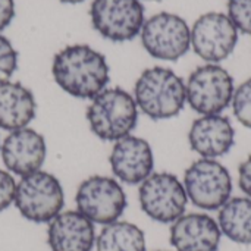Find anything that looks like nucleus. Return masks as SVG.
I'll return each instance as SVG.
<instances>
[{
	"mask_svg": "<svg viewBox=\"0 0 251 251\" xmlns=\"http://www.w3.org/2000/svg\"><path fill=\"white\" fill-rule=\"evenodd\" d=\"M51 74L56 84L76 99H94L109 82L106 57L87 44L62 49L53 59Z\"/></svg>",
	"mask_w": 251,
	"mask_h": 251,
	"instance_id": "nucleus-1",
	"label": "nucleus"
},
{
	"mask_svg": "<svg viewBox=\"0 0 251 251\" xmlns=\"http://www.w3.org/2000/svg\"><path fill=\"white\" fill-rule=\"evenodd\" d=\"M134 99L138 109L150 119H171L185 106V82L169 68H149L135 82Z\"/></svg>",
	"mask_w": 251,
	"mask_h": 251,
	"instance_id": "nucleus-2",
	"label": "nucleus"
},
{
	"mask_svg": "<svg viewBox=\"0 0 251 251\" xmlns=\"http://www.w3.org/2000/svg\"><path fill=\"white\" fill-rule=\"evenodd\" d=\"M87 121L94 135L103 141H118L131 135L138 122L135 99L122 88H104L87 107Z\"/></svg>",
	"mask_w": 251,
	"mask_h": 251,
	"instance_id": "nucleus-3",
	"label": "nucleus"
},
{
	"mask_svg": "<svg viewBox=\"0 0 251 251\" xmlns=\"http://www.w3.org/2000/svg\"><path fill=\"white\" fill-rule=\"evenodd\" d=\"M16 209L29 222L49 224L63 209L65 194L60 181L44 171L22 176L16 184Z\"/></svg>",
	"mask_w": 251,
	"mask_h": 251,
	"instance_id": "nucleus-4",
	"label": "nucleus"
},
{
	"mask_svg": "<svg viewBox=\"0 0 251 251\" xmlns=\"http://www.w3.org/2000/svg\"><path fill=\"white\" fill-rule=\"evenodd\" d=\"M184 188L188 200L203 210H219L232 194L229 171L215 159H199L184 174Z\"/></svg>",
	"mask_w": 251,
	"mask_h": 251,
	"instance_id": "nucleus-5",
	"label": "nucleus"
},
{
	"mask_svg": "<svg viewBox=\"0 0 251 251\" xmlns=\"http://www.w3.org/2000/svg\"><path fill=\"white\" fill-rule=\"evenodd\" d=\"M187 101L191 109L201 116L221 115L231 103L235 93L231 74L216 65L199 66L185 84Z\"/></svg>",
	"mask_w": 251,
	"mask_h": 251,
	"instance_id": "nucleus-6",
	"label": "nucleus"
},
{
	"mask_svg": "<svg viewBox=\"0 0 251 251\" xmlns=\"http://www.w3.org/2000/svg\"><path fill=\"white\" fill-rule=\"evenodd\" d=\"M141 210L159 224H174L185 215L188 197L184 184L169 172L151 174L138 190Z\"/></svg>",
	"mask_w": 251,
	"mask_h": 251,
	"instance_id": "nucleus-7",
	"label": "nucleus"
},
{
	"mask_svg": "<svg viewBox=\"0 0 251 251\" xmlns=\"http://www.w3.org/2000/svg\"><path fill=\"white\" fill-rule=\"evenodd\" d=\"M76 210L93 224L109 225L124 215L126 209V194L122 185L110 178L94 175L78 187L75 196Z\"/></svg>",
	"mask_w": 251,
	"mask_h": 251,
	"instance_id": "nucleus-8",
	"label": "nucleus"
},
{
	"mask_svg": "<svg viewBox=\"0 0 251 251\" xmlns=\"http://www.w3.org/2000/svg\"><path fill=\"white\" fill-rule=\"evenodd\" d=\"M141 43L154 59L175 62L190 50L191 29L181 16L160 12L144 21Z\"/></svg>",
	"mask_w": 251,
	"mask_h": 251,
	"instance_id": "nucleus-9",
	"label": "nucleus"
},
{
	"mask_svg": "<svg viewBox=\"0 0 251 251\" xmlns=\"http://www.w3.org/2000/svg\"><path fill=\"white\" fill-rule=\"evenodd\" d=\"M94 29L110 41H129L144 25V6L140 0H93L90 7Z\"/></svg>",
	"mask_w": 251,
	"mask_h": 251,
	"instance_id": "nucleus-10",
	"label": "nucleus"
},
{
	"mask_svg": "<svg viewBox=\"0 0 251 251\" xmlns=\"http://www.w3.org/2000/svg\"><path fill=\"white\" fill-rule=\"evenodd\" d=\"M238 43V29L228 15L209 12L191 28V47L206 62L219 63L231 56Z\"/></svg>",
	"mask_w": 251,
	"mask_h": 251,
	"instance_id": "nucleus-11",
	"label": "nucleus"
},
{
	"mask_svg": "<svg viewBox=\"0 0 251 251\" xmlns=\"http://www.w3.org/2000/svg\"><path fill=\"white\" fill-rule=\"evenodd\" d=\"M1 160L9 172L19 176H26L41 166L47 156V146L44 137L31 128L12 131L1 143Z\"/></svg>",
	"mask_w": 251,
	"mask_h": 251,
	"instance_id": "nucleus-12",
	"label": "nucleus"
},
{
	"mask_svg": "<svg viewBox=\"0 0 251 251\" xmlns=\"http://www.w3.org/2000/svg\"><path fill=\"white\" fill-rule=\"evenodd\" d=\"M113 175L129 185L146 181L154 168L151 146L140 137L128 135L118 140L109 156Z\"/></svg>",
	"mask_w": 251,
	"mask_h": 251,
	"instance_id": "nucleus-13",
	"label": "nucleus"
},
{
	"mask_svg": "<svg viewBox=\"0 0 251 251\" xmlns=\"http://www.w3.org/2000/svg\"><path fill=\"white\" fill-rule=\"evenodd\" d=\"M188 143L193 151L201 159H219L231 151L235 144V129L229 118L206 115L197 118L188 132Z\"/></svg>",
	"mask_w": 251,
	"mask_h": 251,
	"instance_id": "nucleus-14",
	"label": "nucleus"
},
{
	"mask_svg": "<svg viewBox=\"0 0 251 251\" xmlns=\"http://www.w3.org/2000/svg\"><path fill=\"white\" fill-rule=\"evenodd\" d=\"M222 232L218 222L206 213H188L171 226L169 241L176 251H218Z\"/></svg>",
	"mask_w": 251,
	"mask_h": 251,
	"instance_id": "nucleus-15",
	"label": "nucleus"
},
{
	"mask_svg": "<svg viewBox=\"0 0 251 251\" xmlns=\"http://www.w3.org/2000/svg\"><path fill=\"white\" fill-rule=\"evenodd\" d=\"M96 240L94 224L78 210L60 212L49 222L47 244L51 251H93Z\"/></svg>",
	"mask_w": 251,
	"mask_h": 251,
	"instance_id": "nucleus-16",
	"label": "nucleus"
},
{
	"mask_svg": "<svg viewBox=\"0 0 251 251\" xmlns=\"http://www.w3.org/2000/svg\"><path fill=\"white\" fill-rule=\"evenodd\" d=\"M35 99L21 82H0V129L16 131L26 128L35 118Z\"/></svg>",
	"mask_w": 251,
	"mask_h": 251,
	"instance_id": "nucleus-17",
	"label": "nucleus"
},
{
	"mask_svg": "<svg viewBox=\"0 0 251 251\" xmlns=\"http://www.w3.org/2000/svg\"><path fill=\"white\" fill-rule=\"evenodd\" d=\"M218 225L231 241L243 246L251 244V199H229L221 209Z\"/></svg>",
	"mask_w": 251,
	"mask_h": 251,
	"instance_id": "nucleus-18",
	"label": "nucleus"
},
{
	"mask_svg": "<svg viewBox=\"0 0 251 251\" xmlns=\"http://www.w3.org/2000/svg\"><path fill=\"white\" fill-rule=\"evenodd\" d=\"M97 251H146V235L131 222L116 221L104 225L96 240Z\"/></svg>",
	"mask_w": 251,
	"mask_h": 251,
	"instance_id": "nucleus-19",
	"label": "nucleus"
},
{
	"mask_svg": "<svg viewBox=\"0 0 251 251\" xmlns=\"http://www.w3.org/2000/svg\"><path fill=\"white\" fill-rule=\"evenodd\" d=\"M231 104L238 122L251 129V78L235 90Z\"/></svg>",
	"mask_w": 251,
	"mask_h": 251,
	"instance_id": "nucleus-20",
	"label": "nucleus"
},
{
	"mask_svg": "<svg viewBox=\"0 0 251 251\" xmlns=\"http://www.w3.org/2000/svg\"><path fill=\"white\" fill-rule=\"evenodd\" d=\"M228 16L238 31L251 35V0H228Z\"/></svg>",
	"mask_w": 251,
	"mask_h": 251,
	"instance_id": "nucleus-21",
	"label": "nucleus"
},
{
	"mask_svg": "<svg viewBox=\"0 0 251 251\" xmlns=\"http://www.w3.org/2000/svg\"><path fill=\"white\" fill-rule=\"evenodd\" d=\"M18 68V51L12 43L0 34V82L9 81Z\"/></svg>",
	"mask_w": 251,
	"mask_h": 251,
	"instance_id": "nucleus-22",
	"label": "nucleus"
},
{
	"mask_svg": "<svg viewBox=\"0 0 251 251\" xmlns=\"http://www.w3.org/2000/svg\"><path fill=\"white\" fill-rule=\"evenodd\" d=\"M15 191H16V182L13 176L0 169V212L10 207V204L15 200Z\"/></svg>",
	"mask_w": 251,
	"mask_h": 251,
	"instance_id": "nucleus-23",
	"label": "nucleus"
},
{
	"mask_svg": "<svg viewBox=\"0 0 251 251\" xmlns=\"http://www.w3.org/2000/svg\"><path fill=\"white\" fill-rule=\"evenodd\" d=\"M238 184L241 191L251 199V154L238 168Z\"/></svg>",
	"mask_w": 251,
	"mask_h": 251,
	"instance_id": "nucleus-24",
	"label": "nucleus"
},
{
	"mask_svg": "<svg viewBox=\"0 0 251 251\" xmlns=\"http://www.w3.org/2000/svg\"><path fill=\"white\" fill-rule=\"evenodd\" d=\"M13 16H15V1L0 0V31L9 26Z\"/></svg>",
	"mask_w": 251,
	"mask_h": 251,
	"instance_id": "nucleus-25",
	"label": "nucleus"
},
{
	"mask_svg": "<svg viewBox=\"0 0 251 251\" xmlns=\"http://www.w3.org/2000/svg\"><path fill=\"white\" fill-rule=\"evenodd\" d=\"M59 1H62V3H69V4H76V3H81V1H84V0H59Z\"/></svg>",
	"mask_w": 251,
	"mask_h": 251,
	"instance_id": "nucleus-26",
	"label": "nucleus"
},
{
	"mask_svg": "<svg viewBox=\"0 0 251 251\" xmlns=\"http://www.w3.org/2000/svg\"><path fill=\"white\" fill-rule=\"evenodd\" d=\"M150 1H160V0H150Z\"/></svg>",
	"mask_w": 251,
	"mask_h": 251,
	"instance_id": "nucleus-27",
	"label": "nucleus"
}]
</instances>
